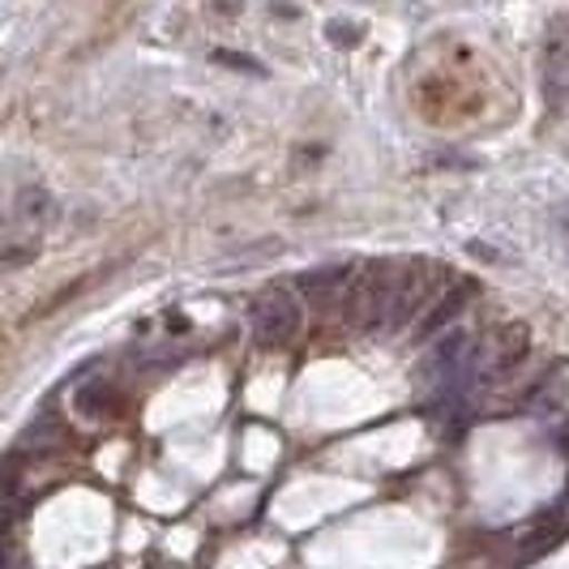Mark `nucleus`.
<instances>
[{
	"instance_id": "nucleus-1",
	"label": "nucleus",
	"mask_w": 569,
	"mask_h": 569,
	"mask_svg": "<svg viewBox=\"0 0 569 569\" xmlns=\"http://www.w3.org/2000/svg\"><path fill=\"white\" fill-rule=\"evenodd\" d=\"M395 279H399V266L395 261H369L360 274H351V283L342 291V317H347V326H356V330L386 326Z\"/></svg>"
},
{
	"instance_id": "nucleus-2",
	"label": "nucleus",
	"mask_w": 569,
	"mask_h": 569,
	"mask_svg": "<svg viewBox=\"0 0 569 569\" xmlns=\"http://www.w3.org/2000/svg\"><path fill=\"white\" fill-rule=\"evenodd\" d=\"M441 274H446V266H432V261H407V266H399L395 296H390V309H386V330H407L416 317L428 313L432 283Z\"/></svg>"
},
{
	"instance_id": "nucleus-3",
	"label": "nucleus",
	"mask_w": 569,
	"mask_h": 569,
	"mask_svg": "<svg viewBox=\"0 0 569 569\" xmlns=\"http://www.w3.org/2000/svg\"><path fill=\"white\" fill-rule=\"evenodd\" d=\"M305 330V305L296 291H283V287H270L261 291L253 305V335L261 347H287V342L300 339Z\"/></svg>"
},
{
	"instance_id": "nucleus-4",
	"label": "nucleus",
	"mask_w": 569,
	"mask_h": 569,
	"mask_svg": "<svg viewBox=\"0 0 569 569\" xmlns=\"http://www.w3.org/2000/svg\"><path fill=\"white\" fill-rule=\"evenodd\" d=\"M540 82L548 108L569 103V13H552L540 39Z\"/></svg>"
},
{
	"instance_id": "nucleus-5",
	"label": "nucleus",
	"mask_w": 569,
	"mask_h": 569,
	"mask_svg": "<svg viewBox=\"0 0 569 569\" xmlns=\"http://www.w3.org/2000/svg\"><path fill=\"white\" fill-rule=\"evenodd\" d=\"M527 356H531V330H527L522 321H510V326H501L497 339H492L485 377L488 381H506V377H513V372L527 365Z\"/></svg>"
},
{
	"instance_id": "nucleus-6",
	"label": "nucleus",
	"mask_w": 569,
	"mask_h": 569,
	"mask_svg": "<svg viewBox=\"0 0 569 569\" xmlns=\"http://www.w3.org/2000/svg\"><path fill=\"white\" fill-rule=\"evenodd\" d=\"M566 372H569V365H566V360H557V365L543 372V377H536V386L522 395V402H518V407H522L527 416H552V411H561V407H566V399H569V377H566Z\"/></svg>"
},
{
	"instance_id": "nucleus-7",
	"label": "nucleus",
	"mask_w": 569,
	"mask_h": 569,
	"mask_svg": "<svg viewBox=\"0 0 569 569\" xmlns=\"http://www.w3.org/2000/svg\"><path fill=\"white\" fill-rule=\"evenodd\" d=\"M471 296H476V283H455V287H446L432 305H428V313H425V321L416 326V339L425 342V339H432V335H441L446 326H455L458 317H462V309L471 305Z\"/></svg>"
},
{
	"instance_id": "nucleus-8",
	"label": "nucleus",
	"mask_w": 569,
	"mask_h": 569,
	"mask_svg": "<svg viewBox=\"0 0 569 569\" xmlns=\"http://www.w3.org/2000/svg\"><path fill=\"white\" fill-rule=\"evenodd\" d=\"M73 407L82 411L86 420H108V416L120 411V390L108 386V381H86L73 395Z\"/></svg>"
},
{
	"instance_id": "nucleus-9",
	"label": "nucleus",
	"mask_w": 569,
	"mask_h": 569,
	"mask_svg": "<svg viewBox=\"0 0 569 569\" xmlns=\"http://www.w3.org/2000/svg\"><path fill=\"white\" fill-rule=\"evenodd\" d=\"M347 283H351L347 266H335V270H309V274H300V279H296V291L309 296V300H317V305H326L330 296L347 291Z\"/></svg>"
},
{
	"instance_id": "nucleus-10",
	"label": "nucleus",
	"mask_w": 569,
	"mask_h": 569,
	"mask_svg": "<svg viewBox=\"0 0 569 569\" xmlns=\"http://www.w3.org/2000/svg\"><path fill=\"white\" fill-rule=\"evenodd\" d=\"M561 536H566V527H561L557 518H543L540 527L522 540V557H543V552H552V548L561 543Z\"/></svg>"
},
{
	"instance_id": "nucleus-11",
	"label": "nucleus",
	"mask_w": 569,
	"mask_h": 569,
	"mask_svg": "<svg viewBox=\"0 0 569 569\" xmlns=\"http://www.w3.org/2000/svg\"><path fill=\"white\" fill-rule=\"evenodd\" d=\"M437 365H441V369L467 365V335H462V330H455V335H446V339L437 342Z\"/></svg>"
},
{
	"instance_id": "nucleus-12",
	"label": "nucleus",
	"mask_w": 569,
	"mask_h": 569,
	"mask_svg": "<svg viewBox=\"0 0 569 569\" xmlns=\"http://www.w3.org/2000/svg\"><path fill=\"white\" fill-rule=\"evenodd\" d=\"M219 64H236V69H244V73H261V64L253 57H236V52H214Z\"/></svg>"
},
{
	"instance_id": "nucleus-13",
	"label": "nucleus",
	"mask_w": 569,
	"mask_h": 569,
	"mask_svg": "<svg viewBox=\"0 0 569 569\" xmlns=\"http://www.w3.org/2000/svg\"><path fill=\"white\" fill-rule=\"evenodd\" d=\"M326 34H330L335 43H356V27H347V22H330Z\"/></svg>"
},
{
	"instance_id": "nucleus-14",
	"label": "nucleus",
	"mask_w": 569,
	"mask_h": 569,
	"mask_svg": "<svg viewBox=\"0 0 569 569\" xmlns=\"http://www.w3.org/2000/svg\"><path fill=\"white\" fill-rule=\"evenodd\" d=\"M557 441H561V450H566V455H569V420H566V425H561V432H557Z\"/></svg>"
},
{
	"instance_id": "nucleus-15",
	"label": "nucleus",
	"mask_w": 569,
	"mask_h": 569,
	"mask_svg": "<svg viewBox=\"0 0 569 569\" xmlns=\"http://www.w3.org/2000/svg\"><path fill=\"white\" fill-rule=\"evenodd\" d=\"M4 531H9V513H0V543H4Z\"/></svg>"
},
{
	"instance_id": "nucleus-16",
	"label": "nucleus",
	"mask_w": 569,
	"mask_h": 569,
	"mask_svg": "<svg viewBox=\"0 0 569 569\" xmlns=\"http://www.w3.org/2000/svg\"><path fill=\"white\" fill-rule=\"evenodd\" d=\"M0 569H4V566H0Z\"/></svg>"
}]
</instances>
